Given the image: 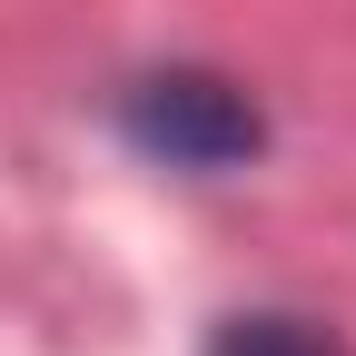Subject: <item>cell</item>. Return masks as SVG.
<instances>
[{
	"mask_svg": "<svg viewBox=\"0 0 356 356\" xmlns=\"http://www.w3.org/2000/svg\"><path fill=\"white\" fill-rule=\"evenodd\" d=\"M119 139L159 159V168H188V178H228L267 149V119L238 79L218 70H149L119 89Z\"/></svg>",
	"mask_w": 356,
	"mask_h": 356,
	"instance_id": "obj_1",
	"label": "cell"
},
{
	"mask_svg": "<svg viewBox=\"0 0 356 356\" xmlns=\"http://www.w3.org/2000/svg\"><path fill=\"white\" fill-rule=\"evenodd\" d=\"M208 356H346V337L317 317H287V307H248L208 337Z\"/></svg>",
	"mask_w": 356,
	"mask_h": 356,
	"instance_id": "obj_2",
	"label": "cell"
}]
</instances>
